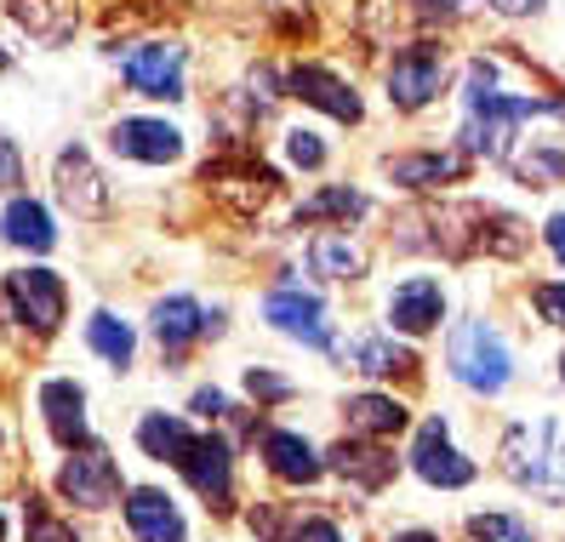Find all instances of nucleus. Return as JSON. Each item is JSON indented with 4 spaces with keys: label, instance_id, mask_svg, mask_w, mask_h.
<instances>
[{
    "label": "nucleus",
    "instance_id": "nucleus-29",
    "mask_svg": "<svg viewBox=\"0 0 565 542\" xmlns=\"http://www.w3.org/2000/svg\"><path fill=\"white\" fill-rule=\"evenodd\" d=\"M509 160H514V172H520L525 183H537V189L565 183V149H554V144H537L531 155H509Z\"/></svg>",
    "mask_w": 565,
    "mask_h": 542
},
{
    "label": "nucleus",
    "instance_id": "nucleus-6",
    "mask_svg": "<svg viewBox=\"0 0 565 542\" xmlns=\"http://www.w3.org/2000/svg\"><path fill=\"white\" fill-rule=\"evenodd\" d=\"M57 491L81 502V508H109L120 497V468L109 451H97V446H81V457H70L57 468Z\"/></svg>",
    "mask_w": 565,
    "mask_h": 542
},
{
    "label": "nucleus",
    "instance_id": "nucleus-11",
    "mask_svg": "<svg viewBox=\"0 0 565 542\" xmlns=\"http://www.w3.org/2000/svg\"><path fill=\"white\" fill-rule=\"evenodd\" d=\"M57 200H63L75 217H104V212H109V183H104V172L92 166L86 149H63V155H57Z\"/></svg>",
    "mask_w": 565,
    "mask_h": 542
},
{
    "label": "nucleus",
    "instance_id": "nucleus-34",
    "mask_svg": "<svg viewBox=\"0 0 565 542\" xmlns=\"http://www.w3.org/2000/svg\"><path fill=\"white\" fill-rule=\"evenodd\" d=\"M29 542H81V536L63 520H52V514H35V520H29Z\"/></svg>",
    "mask_w": 565,
    "mask_h": 542
},
{
    "label": "nucleus",
    "instance_id": "nucleus-41",
    "mask_svg": "<svg viewBox=\"0 0 565 542\" xmlns=\"http://www.w3.org/2000/svg\"><path fill=\"white\" fill-rule=\"evenodd\" d=\"M394 542H440V536H428V531H406V536H394Z\"/></svg>",
    "mask_w": 565,
    "mask_h": 542
},
{
    "label": "nucleus",
    "instance_id": "nucleus-25",
    "mask_svg": "<svg viewBox=\"0 0 565 542\" xmlns=\"http://www.w3.org/2000/svg\"><path fill=\"white\" fill-rule=\"evenodd\" d=\"M0 234L23 252H52V241H57V229H52L41 200H12V206L0 212Z\"/></svg>",
    "mask_w": 565,
    "mask_h": 542
},
{
    "label": "nucleus",
    "instance_id": "nucleus-32",
    "mask_svg": "<svg viewBox=\"0 0 565 542\" xmlns=\"http://www.w3.org/2000/svg\"><path fill=\"white\" fill-rule=\"evenodd\" d=\"M286 155H291V166H303V172H320L326 166V144L315 138V131H303V126L286 131Z\"/></svg>",
    "mask_w": 565,
    "mask_h": 542
},
{
    "label": "nucleus",
    "instance_id": "nucleus-7",
    "mask_svg": "<svg viewBox=\"0 0 565 542\" xmlns=\"http://www.w3.org/2000/svg\"><path fill=\"white\" fill-rule=\"evenodd\" d=\"M7 302L18 309L23 326L57 331V320H63V280L52 275V268H12L7 275Z\"/></svg>",
    "mask_w": 565,
    "mask_h": 542
},
{
    "label": "nucleus",
    "instance_id": "nucleus-42",
    "mask_svg": "<svg viewBox=\"0 0 565 542\" xmlns=\"http://www.w3.org/2000/svg\"><path fill=\"white\" fill-rule=\"evenodd\" d=\"M0 536H7V520H0Z\"/></svg>",
    "mask_w": 565,
    "mask_h": 542
},
{
    "label": "nucleus",
    "instance_id": "nucleus-33",
    "mask_svg": "<svg viewBox=\"0 0 565 542\" xmlns=\"http://www.w3.org/2000/svg\"><path fill=\"white\" fill-rule=\"evenodd\" d=\"M246 394H252V400H286L291 383L275 378V371H246Z\"/></svg>",
    "mask_w": 565,
    "mask_h": 542
},
{
    "label": "nucleus",
    "instance_id": "nucleus-24",
    "mask_svg": "<svg viewBox=\"0 0 565 542\" xmlns=\"http://www.w3.org/2000/svg\"><path fill=\"white\" fill-rule=\"evenodd\" d=\"M309 268L326 275V280H360L365 275V252L349 241L343 229H326V234L309 241Z\"/></svg>",
    "mask_w": 565,
    "mask_h": 542
},
{
    "label": "nucleus",
    "instance_id": "nucleus-27",
    "mask_svg": "<svg viewBox=\"0 0 565 542\" xmlns=\"http://www.w3.org/2000/svg\"><path fill=\"white\" fill-rule=\"evenodd\" d=\"M354 217H365V194L360 189H320V194H309L303 206H297V229L303 223H354Z\"/></svg>",
    "mask_w": 565,
    "mask_h": 542
},
{
    "label": "nucleus",
    "instance_id": "nucleus-16",
    "mask_svg": "<svg viewBox=\"0 0 565 542\" xmlns=\"http://www.w3.org/2000/svg\"><path fill=\"white\" fill-rule=\"evenodd\" d=\"M7 12H12V23L23 29V35L41 41V46H63L81 23L75 0H7Z\"/></svg>",
    "mask_w": 565,
    "mask_h": 542
},
{
    "label": "nucleus",
    "instance_id": "nucleus-14",
    "mask_svg": "<svg viewBox=\"0 0 565 542\" xmlns=\"http://www.w3.org/2000/svg\"><path fill=\"white\" fill-rule=\"evenodd\" d=\"M41 412H46V428H52V439L57 446H92V428H86V394H81V383H70V378H52L46 389H41Z\"/></svg>",
    "mask_w": 565,
    "mask_h": 542
},
{
    "label": "nucleus",
    "instance_id": "nucleus-30",
    "mask_svg": "<svg viewBox=\"0 0 565 542\" xmlns=\"http://www.w3.org/2000/svg\"><path fill=\"white\" fill-rule=\"evenodd\" d=\"M469 531H475V542H531V525L514 514H475Z\"/></svg>",
    "mask_w": 565,
    "mask_h": 542
},
{
    "label": "nucleus",
    "instance_id": "nucleus-28",
    "mask_svg": "<svg viewBox=\"0 0 565 542\" xmlns=\"http://www.w3.org/2000/svg\"><path fill=\"white\" fill-rule=\"evenodd\" d=\"M86 343H92V354H104L109 365H131V326L126 320H115V315H92L86 320Z\"/></svg>",
    "mask_w": 565,
    "mask_h": 542
},
{
    "label": "nucleus",
    "instance_id": "nucleus-18",
    "mask_svg": "<svg viewBox=\"0 0 565 542\" xmlns=\"http://www.w3.org/2000/svg\"><path fill=\"white\" fill-rule=\"evenodd\" d=\"M462 172H469V155L462 149H417V155L388 160V178L401 189H440V183H457Z\"/></svg>",
    "mask_w": 565,
    "mask_h": 542
},
{
    "label": "nucleus",
    "instance_id": "nucleus-20",
    "mask_svg": "<svg viewBox=\"0 0 565 542\" xmlns=\"http://www.w3.org/2000/svg\"><path fill=\"white\" fill-rule=\"evenodd\" d=\"M263 463H269V474H275V480H286V486H315L320 474H326V463L315 457L309 439L303 434H286V428L263 434Z\"/></svg>",
    "mask_w": 565,
    "mask_h": 542
},
{
    "label": "nucleus",
    "instance_id": "nucleus-38",
    "mask_svg": "<svg viewBox=\"0 0 565 542\" xmlns=\"http://www.w3.org/2000/svg\"><path fill=\"white\" fill-rule=\"evenodd\" d=\"M194 412H201V417H223V412H228V400H223L217 389H201V394H194Z\"/></svg>",
    "mask_w": 565,
    "mask_h": 542
},
{
    "label": "nucleus",
    "instance_id": "nucleus-13",
    "mask_svg": "<svg viewBox=\"0 0 565 542\" xmlns=\"http://www.w3.org/2000/svg\"><path fill=\"white\" fill-rule=\"evenodd\" d=\"M440 320H446V291H440V280L417 275V280H406V286L388 291V326H394V331L423 337V331H435Z\"/></svg>",
    "mask_w": 565,
    "mask_h": 542
},
{
    "label": "nucleus",
    "instance_id": "nucleus-31",
    "mask_svg": "<svg viewBox=\"0 0 565 542\" xmlns=\"http://www.w3.org/2000/svg\"><path fill=\"white\" fill-rule=\"evenodd\" d=\"M480 7H491V0H412V12L423 23H451V18H469Z\"/></svg>",
    "mask_w": 565,
    "mask_h": 542
},
{
    "label": "nucleus",
    "instance_id": "nucleus-19",
    "mask_svg": "<svg viewBox=\"0 0 565 542\" xmlns=\"http://www.w3.org/2000/svg\"><path fill=\"white\" fill-rule=\"evenodd\" d=\"M201 331H223V315H217V309L206 315L194 297H160V302H154V337H160V349L178 354V349H189Z\"/></svg>",
    "mask_w": 565,
    "mask_h": 542
},
{
    "label": "nucleus",
    "instance_id": "nucleus-37",
    "mask_svg": "<svg viewBox=\"0 0 565 542\" xmlns=\"http://www.w3.org/2000/svg\"><path fill=\"white\" fill-rule=\"evenodd\" d=\"M286 542H343V531L331 525V520H303V525H297Z\"/></svg>",
    "mask_w": 565,
    "mask_h": 542
},
{
    "label": "nucleus",
    "instance_id": "nucleus-35",
    "mask_svg": "<svg viewBox=\"0 0 565 542\" xmlns=\"http://www.w3.org/2000/svg\"><path fill=\"white\" fill-rule=\"evenodd\" d=\"M531 297H537V315H543L548 326H565V286H537Z\"/></svg>",
    "mask_w": 565,
    "mask_h": 542
},
{
    "label": "nucleus",
    "instance_id": "nucleus-1",
    "mask_svg": "<svg viewBox=\"0 0 565 542\" xmlns=\"http://www.w3.org/2000/svg\"><path fill=\"white\" fill-rule=\"evenodd\" d=\"M503 474L548 502H565V423L543 417V423L509 428L503 434Z\"/></svg>",
    "mask_w": 565,
    "mask_h": 542
},
{
    "label": "nucleus",
    "instance_id": "nucleus-36",
    "mask_svg": "<svg viewBox=\"0 0 565 542\" xmlns=\"http://www.w3.org/2000/svg\"><path fill=\"white\" fill-rule=\"evenodd\" d=\"M18 183H23V160H18L12 138L0 131V189H18Z\"/></svg>",
    "mask_w": 565,
    "mask_h": 542
},
{
    "label": "nucleus",
    "instance_id": "nucleus-10",
    "mask_svg": "<svg viewBox=\"0 0 565 542\" xmlns=\"http://www.w3.org/2000/svg\"><path fill=\"white\" fill-rule=\"evenodd\" d=\"M286 92L297 97V104H309V109H320V115H331V120H349V126L365 115L360 97H354V86L338 81L331 70H320V63H297V70L286 75Z\"/></svg>",
    "mask_w": 565,
    "mask_h": 542
},
{
    "label": "nucleus",
    "instance_id": "nucleus-26",
    "mask_svg": "<svg viewBox=\"0 0 565 542\" xmlns=\"http://www.w3.org/2000/svg\"><path fill=\"white\" fill-rule=\"evenodd\" d=\"M138 446H143L154 463H183V451L194 446V434H189L178 417L154 412V417H143V423H138Z\"/></svg>",
    "mask_w": 565,
    "mask_h": 542
},
{
    "label": "nucleus",
    "instance_id": "nucleus-21",
    "mask_svg": "<svg viewBox=\"0 0 565 542\" xmlns=\"http://www.w3.org/2000/svg\"><path fill=\"white\" fill-rule=\"evenodd\" d=\"M331 468L343 474V480L354 486V491H383L388 480H394V451H383V446H365V439H343L338 451H331Z\"/></svg>",
    "mask_w": 565,
    "mask_h": 542
},
{
    "label": "nucleus",
    "instance_id": "nucleus-9",
    "mask_svg": "<svg viewBox=\"0 0 565 542\" xmlns=\"http://www.w3.org/2000/svg\"><path fill=\"white\" fill-rule=\"evenodd\" d=\"M178 468L212 508H228V497H235V457H228V446L217 434H194V446L183 451Z\"/></svg>",
    "mask_w": 565,
    "mask_h": 542
},
{
    "label": "nucleus",
    "instance_id": "nucleus-40",
    "mask_svg": "<svg viewBox=\"0 0 565 542\" xmlns=\"http://www.w3.org/2000/svg\"><path fill=\"white\" fill-rule=\"evenodd\" d=\"M548 252L565 263V212H559V217H548Z\"/></svg>",
    "mask_w": 565,
    "mask_h": 542
},
{
    "label": "nucleus",
    "instance_id": "nucleus-8",
    "mask_svg": "<svg viewBox=\"0 0 565 542\" xmlns=\"http://www.w3.org/2000/svg\"><path fill=\"white\" fill-rule=\"evenodd\" d=\"M412 468L423 474L428 486H440V491H457V486H469V480H475V463L451 446V434H446V423H440V417L417 428Z\"/></svg>",
    "mask_w": 565,
    "mask_h": 542
},
{
    "label": "nucleus",
    "instance_id": "nucleus-5",
    "mask_svg": "<svg viewBox=\"0 0 565 542\" xmlns=\"http://www.w3.org/2000/svg\"><path fill=\"white\" fill-rule=\"evenodd\" d=\"M206 183L217 189V200H228V206H241V212L269 206L275 189H280V178H275L257 155H228V160L206 166Z\"/></svg>",
    "mask_w": 565,
    "mask_h": 542
},
{
    "label": "nucleus",
    "instance_id": "nucleus-3",
    "mask_svg": "<svg viewBox=\"0 0 565 542\" xmlns=\"http://www.w3.org/2000/svg\"><path fill=\"white\" fill-rule=\"evenodd\" d=\"M440 86H446V46L417 41L406 52H394V63H388V104L394 109L417 115L440 97Z\"/></svg>",
    "mask_w": 565,
    "mask_h": 542
},
{
    "label": "nucleus",
    "instance_id": "nucleus-15",
    "mask_svg": "<svg viewBox=\"0 0 565 542\" xmlns=\"http://www.w3.org/2000/svg\"><path fill=\"white\" fill-rule=\"evenodd\" d=\"M263 315H269L286 337H303V343H315V349H331V331H326V309H320V297H303L297 286H280V291H269Z\"/></svg>",
    "mask_w": 565,
    "mask_h": 542
},
{
    "label": "nucleus",
    "instance_id": "nucleus-23",
    "mask_svg": "<svg viewBox=\"0 0 565 542\" xmlns=\"http://www.w3.org/2000/svg\"><path fill=\"white\" fill-rule=\"evenodd\" d=\"M343 417H349V434L360 439H383V434H401L412 417H406V405L394 400V394H354L343 405Z\"/></svg>",
    "mask_w": 565,
    "mask_h": 542
},
{
    "label": "nucleus",
    "instance_id": "nucleus-2",
    "mask_svg": "<svg viewBox=\"0 0 565 542\" xmlns=\"http://www.w3.org/2000/svg\"><path fill=\"white\" fill-rule=\"evenodd\" d=\"M446 365H451V378H457L462 389H475V394H497V389H509V378H514L509 343H503V337H497L486 320H457V326H451Z\"/></svg>",
    "mask_w": 565,
    "mask_h": 542
},
{
    "label": "nucleus",
    "instance_id": "nucleus-4",
    "mask_svg": "<svg viewBox=\"0 0 565 542\" xmlns=\"http://www.w3.org/2000/svg\"><path fill=\"white\" fill-rule=\"evenodd\" d=\"M183 63L189 52L178 41H143L120 57V75L138 97H160V104H178L183 97Z\"/></svg>",
    "mask_w": 565,
    "mask_h": 542
},
{
    "label": "nucleus",
    "instance_id": "nucleus-22",
    "mask_svg": "<svg viewBox=\"0 0 565 542\" xmlns=\"http://www.w3.org/2000/svg\"><path fill=\"white\" fill-rule=\"evenodd\" d=\"M343 360H349V371H360V378H394V371H412V365H417L412 349H401V343H394V337H383V331L354 337V343L343 349Z\"/></svg>",
    "mask_w": 565,
    "mask_h": 542
},
{
    "label": "nucleus",
    "instance_id": "nucleus-43",
    "mask_svg": "<svg viewBox=\"0 0 565 542\" xmlns=\"http://www.w3.org/2000/svg\"><path fill=\"white\" fill-rule=\"evenodd\" d=\"M559 378H565V360H559Z\"/></svg>",
    "mask_w": 565,
    "mask_h": 542
},
{
    "label": "nucleus",
    "instance_id": "nucleus-17",
    "mask_svg": "<svg viewBox=\"0 0 565 542\" xmlns=\"http://www.w3.org/2000/svg\"><path fill=\"white\" fill-rule=\"evenodd\" d=\"M126 525H131V536H138V542H183L189 536L178 502L166 497V491H149V486L126 497Z\"/></svg>",
    "mask_w": 565,
    "mask_h": 542
},
{
    "label": "nucleus",
    "instance_id": "nucleus-39",
    "mask_svg": "<svg viewBox=\"0 0 565 542\" xmlns=\"http://www.w3.org/2000/svg\"><path fill=\"white\" fill-rule=\"evenodd\" d=\"M503 18H531V12H543V0H491Z\"/></svg>",
    "mask_w": 565,
    "mask_h": 542
},
{
    "label": "nucleus",
    "instance_id": "nucleus-12",
    "mask_svg": "<svg viewBox=\"0 0 565 542\" xmlns=\"http://www.w3.org/2000/svg\"><path fill=\"white\" fill-rule=\"evenodd\" d=\"M109 144H115V155H126V160L166 166V160H178V155H183V131H178V126H166V120L131 115V120H115Z\"/></svg>",
    "mask_w": 565,
    "mask_h": 542
}]
</instances>
